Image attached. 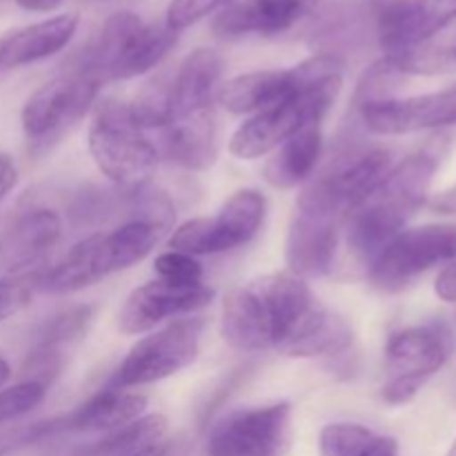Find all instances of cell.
I'll return each mask as SVG.
<instances>
[{
  "label": "cell",
  "mask_w": 456,
  "mask_h": 456,
  "mask_svg": "<svg viewBox=\"0 0 456 456\" xmlns=\"http://www.w3.org/2000/svg\"><path fill=\"white\" fill-rule=\"evenodd\" d=\"M78 22V13H58L0 36V83L13 71L62 52L74 38Z\"/></svg>",
  "instance_id": "e0dca14e"
},
{
  "label": "cell",
  "mask_w": 456,
  "mask_h": 456,
  "mask_svg": "<svg viewBox=\"0 0 456 456\" xmlns=\"http://www.w3.org/2000/svg\"><path fill=\"white\" fill-rule=\"evenodd\" d=\"M267 199L254 187L234 191L218 214L200 216L178 225L169 236V248L190 256L223 254L248 245L261 232Z\"/></svg>",
  "instance_id": "9c48e42d"
},
{
  "label": "cell",
  "mask_w": 456,
  "mask_h": 456,
  "mask_svg": "<svg viewBox=\"0 0 456 456\" xmlns=\"http://www.w3.org/2000/svg\"><path fill=\"white\" fill-rule=\"evenodd\" d=\"M452 334L444 323L412 325L396 330L386 343V361L392 377L381 387L387 405H405L452 356Z\"/></svg>",
  "instance_id": "52a82bcc"
},
{
  "label": "cell",
  "mask_w": 456,
  "mask_h": 456,
  "mask_svg": "<svg viewBox=\"0 0 456 456\" xmlns=\"http://www.w3.org/2000/svg\"><path fill=\"white\" fill-rule=\"evenodd\" d=\"M65 0H16V4L25 12H53L58 9Z\"/></svg>",
  "instance_id": "8d00e7d4"
},
{
  "label": "cell",
  "mask_w": 456,
  "mask_h": 456,
  "mask_svg": "<svg viewBox=\"0 0 456 456\" xmlns=\"http://www.w3.org/2000/svg\"><path fill=\"white\" fill-rule=\"evenodd\" d=\"M456 258V225L432 223L396 234L368 265V281L381 292H401L432 267Z\"/></svg>",
  "instance_id": "30bf717a"
},
{
  "label": "cell",
  "mask_w": 456,
  "mask_h": 456,
  "mask_svg": "<svg viewBox=\"0 0 456 456\" xmlns=\"http://www.w3.org/2000/svg\"><path fill=\"white\" fill-rule=\"evenodd\" d=\"M456 20V0H381L377 38L383 56L412 52Z\"/></svg>",
  "instance_id": "9a60e30c"
},
{
  "label": "cell",
  "mask_w": 456,
  "mask_h": 456,
  "mask_svg": "<svg viewBox=\"0 0 456 456\" xmlns=\"http://www.w3.org/2000/svg\"><path fill=\"white\" fill-rule=\"evenodd\" d=\"M87 150L98 172L118 187L145 185L159 165V150L134 125L127 102L102 101L87 129Z\"/></svg>",
  "instance_id": "8992f818"
},
{
  "label": "cell",
  "mask_w": 456,
  "mask_h": 456,
  "mask_svg": "<svg viewBox=\"0 0 456 456\" xmlns=\"http://www.w3.org/2000/svg\"><path fill=\"white\" fill-rule=\"evenodd\" d=\"M452 53H454V58H456V43L452 45Z\"/></svg>",
  "instance_id": "60d3db41"
},
{
  "label": "cell",
  "mask_w": 456,
  "mask_h": 456,
  "mask_svg": "<svg viewBox=\"0 0 456 456\" xmlns=\"http://www.w3.org/2000/svg\"><path fill=\"white\" fill-rule=\"evenodd\" d=\"M47 396V387L36 381H18L0 387V426L25 417Z\"/></svg>",
  "instance_id": "f1b7e54d"
},
{
  "label": "cell",
  "mask_w": 456,
  "mask_h": 456,
  "mask_svg": "<svg viewBox=\"0 0 456 456\" xmlns=\"http://www.w3.org/2000/svg\"><path fill=\"white\" fill-rule=\"evenodd\" d=\"M169 448H172V445H169V441L165 439V441H159V444H151L147 445V448H141L136 450V452H129L125 456H167Z\"/></svg>",
  "instance_id": "74e56055"
},
{
  "label": "cell",
  "mask_w": 456,
  "mask_h": 456,
  "mask_svg": "<svg viewBox=\"0 0 456 456\" xmlns=\"http://www.w3.org/2000/svg\"><path fill=\"white\" fill-rule=\"evenodd\" d=\"M178 34L167 25H147L134 12H116L105 20L92 40L78 71L94 76L101 83L129 80L147 74L160 65L176 45Z\"/></svg>",
  "instance_id": "3957f363"
},
{
  "label": "cell",
  "mask_w": 456,
  "mask_h": 456,
  "mask_svg": "<svg viewBox=\"0 0 456 456\" xmlns=\"http://www.w3.org/2000/svg\"><path fill=\"white\" fill-rule=\"evenodd\" d=\"M9 379H12V365H9L7 359L0 354V387L7 386Z\"/></svg>",
  "instance_id": "f35d334b"
},
{
  "label": "cell",
  "mask_w": 456,
  "mask_h": 456,
  "mask_svg": "<svg viewBox=\"0 0 456 456\" xmlns=\"http://www.w3.org/2000/svg\"><path fill=\"white\" fill-rule=\"evenodd\" d=\"M361 123L377 136L436 132L456 125V85L408 98H381L356 105Z\"/></svg>",
  "instance_id": "5bb4252c"
},
{
  "label": "cell",
  "mask_w": 456,
  "mask_h": 456,
  "mask_svg": "<svg viewBox=\"0 0 456 456\" xmlns=\"http://www.w3.org/2000/svg\"><path fill=\"white\" fill-rule=\"evenodd\" d=\"M18 183V167L7 151H0V203L9 196V191Z\"/></svg>",
  "instance_id": "e575fe53"
},
{
  "label": "cell",
  "mask_w": 456,
  "mask_h": 456,
  "mask_svg": "<svg viewBox=\"0 0 456 456\" xmlns=\"http://www.w3.org/2000/svg\"><path fill=\"white\" fill-rule=\"evenodd\" d=\"M321 456H399L396 439L361 423H330L319 436Z\"/></svg>",
  "instance_id": "d4e9b609"
},
{
  "label": "cell",
  "mask_w": 456,
  "mask_h": 456,
  "mask_svg": "<svg viewBox=\"0 0 456 456\" xmlns=\"http://www.w3.org/2000/svg\"><path fill=\"white\" fill-rule=\"evenodd\" d=\"M145 410V395L107 386L69 414L53 419V423L56 432H114L141 419Z\"/></svg>",
  "instance_id": "44dd1931"
},
{
  "label": "cell",
  "mask_w": 456,
  "mask_h": 456,
  "mask_svg": "<svg viewBox=\"0 0 456 456\" xmlns=\"http://www.w3.org/2000/svg\"><path fill=\"white\" fill-rule=\"evenodd\" d=\"M292 435L288 401L227 412L209 428L208 456H285Z\"/></svg>",
  "instance_id": "4fadbf2b"
},
{
  "label": "cell",
  "mask_w": 456,
  "mask_h": 456,
  "mask_svg": "<svg viewBox=\"0 0 456 456\" xmlns=\"http://www.w3.org/2000/svg\"><path fill=\"white\" fill-rule=\"evenodd\" d=\"M319 0H236L214 18V34L221 38L279 36L301 22Z\"/></svg>",
  "instance_id": "ac0fdd59"
},
{
  "label": "cell",
  "mask_w": 456,
  "mask_h": 456,
  "mask_svg": "<svg viewBox=\"0 0 456 456\" xmlns=\"http://www.w3.org/2000/svg\"><path fill=\"white\" fill-rule=\"evenodd\" d=\"M165 439H167V419L163 414H142L129 426L107 432V436L80 450L76 456H125Z\"/></svg>",
  "instance_id": "484cf974"
},
{
  "label": "cell",
  "mask_w": 456,
  "mask_h": 456,
  "mask_svg": "<svg viewBox=\"0 0 456 456\" xmlns=\"http://www.w3.org/2000/svg\"><path fill=\"white\" fill-rule=\"evenodd\" d=\"M94 314H96V305H89V303L61 312V314H56L52 321L45 323L38 346L58 347L61 350V346H65V343L78 341L80 337H85L89 325H92Z\"/></svg>",
  "instance_id": "83f0119b"
},
{
  "label": "cell",
  "mask_w": 456,
  "mask_h": 456,
  "mask_svg": "<svg viewBox=\"0 0 456 456\" xmlns=\"http://www.w3.org/2000/svg\"><path fill=\"white\" fill-rule=\"evenodd\" d=\"M435 292L441 301L456 303V263H448L435 281Z\"/></svg>",
  "instance_id": "836d02e7"
},
{
  "label": "cell",
  "mask_w": 456,
  "mask_h": 456,
  "mask_svg": "<svg viewBox=\"0 0 456 456\" xmlns=\"http://www.w3.org/2000/svg\"><path fill=\"white\" fill-rule=\"evenodd\" d=\"M232 3H236V0H169L165 25L174 34H181L203 18H208L209 13L230 7Z\"/></svg>",
  "instance_id": "1f68e13d"
},
{
  "label": "cell",
  "mask_w": 456,
  "mask_h": 456,
  "mask_svg": "<svg viewBox=\"0 0 456 456\" xmlns=\"http://www.w3.org/2000/svg\"><path fill=\"white\" fill-rule=\"evenodd\" d=\"M101 87V80L74 69L36 89L20 111L22 132L31 150L45 151L61 141L87 114Z\"/></svg>",
  "instance_id": "8fae6325"
},
{
  "label": "cell",
  "mask_w": 456,
  "mask_h": 456,
  "mask_svg": "<svg viewBox=\"0 0 456 456\" xmlns=\"http://www.w3.org/2000/svg\"><path fill=\"white\" fill-rule=\"evenodd\" d=\"M214 301L209 285H174L156 279L138 285L125 298L118 314V328L125 334H142L174 316L194 314Z\"/></svg>",
  "instance_id": "2e32d148"
},
{
  "label": "cell",
  "mask_w": 456,
  "mask_h": 456,
  "mask_svg": "<svg viewBox=\"0 0 456 456\" xmlns=\"http://www.w3.org/2000/svg\"><path fill=\"white\" fill-rule=\"evenodd\" d=\"M61 236L62 221L53 209H27L0 234V261L12 267V272H22L36 265Z\"/></svg>",
  "instance_id": "7402d4cb"
},
{
  "label": "cell",
  "mask_w": 456,
  "mask_h": 456,
  "mask_svg": "<svg viewBox=\"0 0 456 456\" xmlns=\"http://www.w3.org/2000/svg\"><path fill=\"white\" fill-rule=\"evenodd\" d=\"M445 154L444 138H435L390 169L381 185L346 216V240L350 254L370 265L379 252L408 230V223L428 203L432 178Z\"/></svg>",
  "instance_id": "7a4b0ae2"
},
{
  "label": "cell",
  "mask_w": 456,
  "mask_h": 456,
  "mask_svg": "<svg viewBox=\"0 0 456 456\" xmlns=\"http://www.w3.org/2000/svg\"><path fill=\"white\" fill-rule=\"evenodd\" d=\"M319 305L307 281L292 272L258 276L232 289L223 301L221 337L248 354L267 350L283 354Z\"/></svg>",
  "instance_id": "6da1fadb"
},
{
  "label": "cell",
  "mask_w": 456,
  "mask_h": 456,
  "mask_svg": "<svg viewBox=\"0 0 456 456\" xmlns=\"http://www.w3.org/2000/svg\"><path fill=\"white\" fill-rule=\"evenodd\" d=\"M160 151L167 160L191 172L212 167L218 159V127L214 107L174 118L163 129Z\"/></svg>",
  "instance_id": "ffe728a7"
},
{
  "label": "cell",
  "mask_w": 456,
  "mask_h": 456,
  "mask_svg": "<svg viewBox=\"0 0 456 456\" xmlns=\"http://www.w3.org/2000/svg\"><path fill=\"white\" fill-rule=\"evenodd\" d=\"M62 368V354L58 347H47V346H36L34 352H29L25 365H22V372L25 379L22 381H36L40 386L49 387L53 379L58 377Z\"/></svg>",
  "instance_id": "d6a6232c"
},
{
  "label": "cell",
  "mask_w": 456,
  "mask_h": 456,
  "mask_svg": "<svg viewBox=\"0 0 456 456\" xmlns=\"http://www.w3.org/2000/svg\"><path fill=\"white\" fill-rule=\"evenodd\" d=\"M34 294V272H12L9 276H0V323L27 310Z\"/></svg>",
  "instance_id": "f546056e"
},
{
  "label": "cell",
  "mask_w": 456,
  "mask_h": 456,
  "mask_svg": "<svg viewBox=\"0 0 456 456\" xmlns=\"http://www.w3.org/2000/svg\"><path fill=\"white\" fill-rule=\"evenodd\" d=\"M321 154L323 132L321 125H312L272 151L263 167V176L276 190H292L314 174Z\"/></svg>",
  "instance_id": "cb8c5ba5"
},
{
  "label": "cell",
  "mask_w": 456,
  "mask_h": 456,
  "mask_svg": "<svg viewBox=\"0 0 456 456\" xmlns=\"http://www.w3.org/2000/svg\"><path fill=\"white\" fill-rule=\"evenodd\" d=\"M127 110L138 129L163 132L172 123V83L154 80L145 85L134 101L127 102Z\"/></svg>",
  "instance_id": "4316f807"
},
{
  "label": "cell",
  "mask_w": 456,
  "mask_h": 456,
  "mask_svg": "<svg viewBox=\"0 0 456 456\" xmlns=\"http://www.w3.org/2000/svg\"><path fill=\"white\" fill-rule=\"evenodd\" d=\"M223 67L225 62L216 49L199 47L187 53L172 80V120L214 107Z\"/></svg>",
  "instance_id": "603a6c76"
},
{
  "label": "cell",
  "mask_w": 456,
  "mask_h": 456,
  "mask_svg": "<svg viewBox=\"0 0 456 456\" xmlns=\"http://www.w3.org/2000/svg\"><path fill=\"white\" fill-rule=\"evenodd\" d=\"M169 225L151 218H129L107 234H92V265L98 279L138 265L163 236Z\"/></svg>",
  "instance_id": "d6986e66"
},
{
  "label": "cell",
  "mask_w": 456,
  "mask_h": 456,
  "mask_svg": "<svg viewBox=\"0 0 456 456\" xmlns=\"http://www.w3.org/2000/svg\"><path fill=\"white\" fill-rule=\"evenodd\" d=\"M428 208L436 214H445V216H456V183L450 185L448 190L439 191L428 200Z\"/></svg>",
  "instance_id": "d590c367"
},
{
  "label": "cell",
  "mask_w": 456,
  "mask_h": 456,
  "mask_svg": "<svg viewBox=\"0 0 456 456\" xmlns=\"http://www.w3.org/2000/svg\"><path fill=\"white\" fill-rule=\"evenodd\" d=\"M347 212L328 181L316 176L298 194L285 240V263L301 279H321L334 270Z\"/></svg>",
  "instance_id": "277c9868"
},
{
  "label": "cell",
  "mask_w": 456,
  "mask_h": 456,
  "mask_svg": "<svg viewBox=\"0 0 456 456\" xmlns=\"http://www.w3.org/2000/svg\"><path fill=\"white\" fill-rule=\"evenodd\" d=\"M154 272L160 281L174 285H199L203 283V263L185 252L169 249L156 256Z\"/></svg>",
  "instance_id": "4dcf8cb0"
},
{
  "label": "cell",
  "mask_w": 456,
  "mask_h": 456,
  "mask_svg": "<svg viewBox=\"0 0 456 456\" xmlns=\"http://www.w3.org/2000/svg\"><path fill=\"white\" fill-rule=\"evenodd\" d=\"M205 328L208 321L203 316H187L141 338L118 365L110 387L150 386L190 368L200 354Z\"/></svg>",
  "instance_id": "ba28073f"
},
{
  "label": "cell",
  "mask_w": 456,
  "mask_h": 456,
  "mask_svg": "<svg viewBox=\"0 0 456 456\" xmlns=\"http://www.w3.org/2000/svg\"><path fill=\"white\" fill-rule=\"evenodd\" d=\"M346 62L337 53H316L289 69L249 71L221 83L216 101L234 116L258 114L274 102L285 101L292 94L319 83V80L343 76Z\"/></svg>",
  "instance_id": "7c38bea8"
},
{
  "label": "cell",
  "mask_w": 456,
  "mask_h": 456,
  "mask_svg": "<svg viewBox=\"0 0 456 456\" xmlns=\"http://www.w3.org/2000/svg\"><path fill=\"white\" fill-rule=\"evenodd\" d=\"M445 456H456V439H454L452 448H450V450H448V454H445Z\"/></svg>",
  "instance_id": "ab89813d"
},
{
  "label": "cell",
  "mask_w": 456,
  "mask_h": 456,
  "mask_svg": "<svg viewBox=\"0 0 456 456\" xmlns=\"http://www.w3.org/2000/svg\"><path fill=\"white\" fill-rule=\"evenodd\" d=\"M343 87V76L319 80L285 101L265 107L239 125L230 138V154L239 160H256L303 129L323 123Z\"/></svg>",
  "instance_id": "5b68a950"
}]
</instances>
